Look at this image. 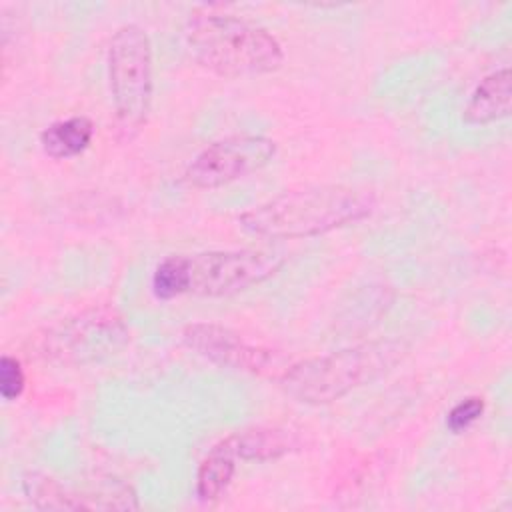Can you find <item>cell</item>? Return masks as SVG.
<instances>
[{
	"label": "cell",
	"instance_id": "8",
	"mask_svg": "<svg viewBox=\"0 0 512 512\" xmlns=\"http://www.w3.org/2000/svg\"><path fill=\"white\" fill-rule=\"evenodd\" d=\"M182 342L196 352L198 356L230 370L250 372V374H282L280 354L264 348L254 346L242 338L236 330L212 324V322H196L188 324L182 330ZM276 376V378H278Z\"/></svg>",
	"mask_w": 512,
	"mask_h": 512
},
{
	"label": "cell",
	"instance_id": "12",
	"mask_svg": "<svg viewBox=\"0 0 512 512\" xmlns=\"http://www.w3.org/2000/svg\"><path fill=\"white\" fill-rule=\"evenodd\" d=\"M236 472V458L224 442H218L200 462L196 472V496L212 502L224 494Z\"/></svg>",
	"mask_w": 512,
	"mask_h": 512
},
{
	"label": "cell",
	"instance_id": "3",
	"mask_svg": "<svg viewBox=\"0 0 512 512\" xmlns=\"http://www.w3.org/2000/svg\"><path fill=\"white\" fill-rule=\"evenodd\" d=\"M190 58L220 78H254L284 64L278 38L264 26L234 14L194 12L182 30Z\"/></svg>",
	"mask_w": 512,
	"mask_h": 512
},
{
	"label": "cell",
	"instance_id": "5",
	"mask_svg": "<svg viewBox=\"0 0 512 512\" xmlns=\"http://www.w3.org/2000/svg\"><path fill=\"white\" fill-rule=\"evenodd\" d=\"M130 342V328L110 306H92L44 326L30 336L36 358L56 366H88L116 356Z\"/></svg>",
	"mask_w": 512,
	"mask_h": 512
},
{
	"label": "cell",
	"instance_id": "15",
	"mask_svg": "<svg viewBox=\"0 0 512 512\" xmlns=\"http://www.w3.org/2000/svg\"><path fill=\"white\" fill-rule=\"evenodd\" d=\"M484 398L482 396H466L458 404L452 406V410L446 416V426L450 432H464L474 422H478L484 414Z\"/></svg>",
	"mask_w": 512,
	"mask_h": 512
},
{
	"label": "cell",
	"instance_id": "1",
	"mask_svg": "<svg viewBox=\"0 0 512 512\" xmlns=\"http://www.w3.org/2000/svg\"><path fill=\"white\" fill-rule=\"evenodd\" d=\"M374 210V198L344 184L304 186L246 210L238 224L252 236L268 240H298L322 236L356 224Z\"/></svg>",
	"mask_w": 512,
	"mask_h": 512
},
{
	"label": "cell",
	"instance_id": "6",
	"mask_svg": "<svg viewBox=\"0 0 512 512\" xmlns=\"http://www.w3.org/2000/svg\"><path fill=\"white\" fill-rule=\"evenodd\" d=\"M108 86L118 126L132 136L146 124L154 96V58L148 32L122 24L108 44Z\"/></svg>",
	"mask_w": 512,
	"mask_h": 512
},
{
	"label": "cell",
	"instance_id": "7",
	"mask_svg": "<svg viewBox=\"0 0 512 512\" xmlns=\"http://www.w3.org/2000/svg\"><path fill=\"white\" fill-rule=\"evenodd\" d=\"M278 144L262 134H234L202 148L184 170V180L198 190H212L266 168Z\"/></svg>",
	"mask_w": 512,
	"mask_h": 512
},
{
	"label": "cell",
	"instance_id": "2",
	"mask_svg": "<svg viewBox=\"0 0 512 512\" xmlns=\"http://www.w3.org/2000/svg\"><path fill=\"white\" fill-rule=\"evenodd\" d=\"M286 258L274 248L208 250L166 256L152 274V292L160 300L184 294L222 298L272 278Z\"/></svg>",
	"mask_w": 512,
	"mask_h": 512
},
{
	"label": "cell",
	"instance_id": "4",
	"mask_svg": "<svg viewBox=\"0 0 512 512\" xmlns=\"http://www.w3.org/2000/svg\"><path fill=\"white\" fill-rule=\"evenodd\" d=\"M400 340H372L324 356L294 362L282 370V390L302 404H330L388 374L404 356Z\"/></svg>",
	"mask_w": 512,
	"mask_h": 512
},
{
	"label": "cell",
	"instance_id": "13",
	"mask_svg": "<svg viewBox=\"0 0 512 512\" xmlns=\"http://www.w3.org/2000/svg\"><path fill=\"white\" fill-rule=\"evenodd\" d=\"M22 492L38 510H78L86 508L84 496L70 492L62 482L44 474L28 472L22 478Z\"/></svg>",
	"mask_w": 512,
	"mask_h": 512
},
{
	"label": "cell",
	"instance_id": "10",
	"mask_svg": "<svg viewBox=\"0 0 512 512\" xmlns=\"http://www.w3.org/2000/svg\"><path fill=\"white\" fill-rule=\"evenodd\" d=\"M234 458L244 462H268L282 458L298 448L294 432L284 428H252L222 440Z\"/></svg>",
	"mask_w": 512,
	"mask_h": 512
},
{
	"label": "cell",
	"instance_id": "14",
	"mask_svg": "<svg viewBox=\"0 0 512 512\" xmlns=\"http://www.w3.org/2000/svg\"><path fill=\"white\" fill-rule=\"evenodd\" d=\"M26 386V374L22 362L16 356L2 354L0 358V396L6 402H12L22 396Z\"/></svg>",
	"mask_w": 512,
	"mask_h": 512
},
{
	"label": "cell",
	"instance_id": "9",
	"mask_svg": "<svg viewBox=\"0 0 512 512\" xmlns=\"http://www.w3.org/2000/svg\"><path fill=\"white\" fill-rule=\"evenodd\" d=\"M512 102V76L510 68L504 66L486 74L472 90L462 120L470 126H488L510 116Z\"/></svg>",
	"mask_w": 512,
	"mask_h": 512
},
{
	"label": "cell",
	"instance_id": "11",
	"mask_svg": "<svg viewBox=\"0 0 512 512\" xmlns=\"http://www.w3.org/2000/svg\"><path fill=\"white\" fill-rule=\"evenodd\" d=\"M94 138V122L88 116H70L46 126L40 146L54 160H68L82 154Z\"/></svg>",
	"mask_w": 512,
	"mask_h": 512
}]
</instances>
